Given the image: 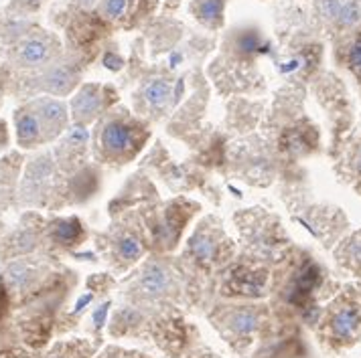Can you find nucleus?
I'll return each mask as SVG.
<instances>
[{
  "mask_svg": "<svg viewBox=\"0 0 361 358\" xmlns=\"http://www.w3.org/2000/svg\"><path fill=\"white\" fill-rule=\"evenodd\" d=\"M258 324H260V320H258L256 312H252V309H238L230 316L231 330L238 334H252L254 330H258Z\"/></svg>",
  "mask_w": 361,
  "mask_h": 358,
  "instance_id": "11",
  "label": "nucleus"
},
{
  "mask_svg": "<svg viewBox=\"0 0 361 358\" xmlns=\"http://www.w3.org/2000/svg\"><path fill=\"white\" fill-rule=\"evenodd\" d=\"M126 4H128V0H104V13L112 18L122 17L126 11Z\"/></svg>",
  "mask_w": 361,
  "mask_h": 358,
  "instance_id": "22",
  "label": "nucleus"
},
{
  "mask_svg": "<svg viewBox=\"0 0 361 358\" xmlns=\"http://www.w3.org/2000/svg\"><path fill=\"white\" fill-rule=\"evenodd\" d=\"M325 330L335 346H347L357 340L361 334L360 304L355 300H339L329 312Z\"/></svg>",
  "mask_w": 361,
  "mask_h": 358,
  "instance_id": "1",
  "label": "nucleus"
},
{
  "mask_svg": "<svg viewBox=\"0 0 361 358\" xmlns=\"http://www.w3.org/2000/svg\"><path fill=\"white\" fill-rule=\"evenodd\" d=\"M118 253L126 261L138 260L142 255V245H140V241L136 237L126 235V237L118 239Z\"/></svg>",
  "mask_w": 361,
  "mask_h": 358,
  "instance_id": "19",
  "label": "nucleus"
},
{
  "mask_svg": "<svg viewBox=\"0 0 361 358\" xmlns=\"http://www.w3.org/2000/svg\"><path fill=\"white\" fill-rule=\"evenodd\" d=\"M343 2L345 0H314V11H317V15L323 18L325 23H333L335 25Z\"/></svg>",
  "mask_w": 361,
  "mask_h": 358,
  "instance_id": "18",
  "label": "nucleus"
},
{
  "mask_svg": "<svg viewBox=\"0 0 361 358\" xmlns=\"http://www.w3.org/2000/svg\"><path fill=\"white\" fill-rule=\"evenodd\" d=\"M240 49L246 51V53H254V51H260V39L256 33H246L240 39Z\"/></svg>",
  "mask_w": 361,
  "mask_h": 358,
  "instance_id": "23",
  "label": "nucleus"
},
{
  "mask_svg": "<svg viewBox=\"0 0 361 358\" xmlns=\"http://www.w3.org/2000/svg\"><path fill=\"white\" fill-rule=\"evenodd\" d=\"M37 115L41 120L43 130H51V136L63 130L67 122L66 106L57 99H41L37 101Z\"/></svg>",
  "mask_w": 361,
  "mask_h": 358,
  "instance_id": "2",
  "label": "nucleus"
},
{
  "mask_svg": "<svg viewBox=\"0 0 361 358\" xmlns=\"http://www.w3.org/2000/svg\"><path fill=\"white\" fill-rule=\"evenodd\" d=\"M2 312H4V298H2V293H0V316H2Z\"/></svg>",
  "mask_w": 361,
  "mask_h": 358,
  "instance_id": "29",
  "label": "nucleus"
},
{
  "mask_svg": "<svg viewBox=\"0 0 361 358\" xmlns=\"http://www.w3.org/2000/svg\"><path fill=\"white\" fill-rule=\"evenodd\" d=\"M335 257L345 269L361 277V229L341 241V245L335 251Z\"/></svg>",
  "mask_w": 361,
  "mask_h": 358,
  "instance_id": "5",
  "label": "nucleus"
},
{
  "mask_svg": "<svg viewBox=\"0 0 361 358\" xmlns=\"http://www.w3.org/2000/svg\"><path fill=\"white\" fill-rule=\"evenodd\" d=\"M35 247V237L31 233H18L13 237V249L15 253H27Z\"/></svg>",
  "mask_w": 361,
  "mask_h": 358,
  "instance_id": "21",
  "label": "nucleus"
},
{
  "mask_svg": "<svg viewBox=\"0 0 361 358\" xmlns=\"http://www.w3.org/2000/svg\"><path fill=\"white\" fill-rule=\"evenodd\" d=\"M18 61L25 67L43 65L51 57V45L49 41L41 39V37H31L25 39L17 49Z\"/></svg>",
  "mask_w": 361,
  "mask_h": 358,
  "instance_id": "3",
  "label": "nucleus"
},
{
  "mask_svg": "<svg viewBox=\"0 0 361 358\" xmlns=\"http://www.w3.org/2000/svg\"><path fill=\"white\" fill-rule=\"evenodd\" d=\"M33 277V269L25 261H15L6 267V279L15 288H25Z\"/></svg>",
  "mask_w": 361,
  "mask_h": 358,
  "instance_id": "14",
  "label": "nucleus"
},
{
  "mask_svg": "<svg viewBox=\"0 0 361 358\" xmlns=\"http://www.w3.org/2000/svg\"><path fill=\"white\" fill-rule=\"evenodd\" d=\"M102 61H104V65L108 67L110 71H118V69H122V65H124V63H122V59H120V57H116L114 53H106Z\"/></svg>",
  "mask_w": 361,
  "mask_h": 358,
  "instance_id": "24",
  "label": "nucleus"
},
{
  "mask_svg": "<svg viewBox=\"0 0 361 358\" xmlns=\"http://www.w3.org/2000/svg\"><path fill=\"white\" fill-rule=\"evenodd\" d=\"M90 300H92V295L87 293L85 298H82V300L78 302V306H75V312H80V309H83V306H87V304H90Z\"/></svg>",
  "mask_w": 361,
  "mask_h": 358,
  "instance_id": "27",
  "label": "nucleus"
},
{
  "mask_svg": "<svg viewBox=\"0 0 361 358\" xmlns=\"http://www.w3.org/2000/svg\"><path fill=\"white\" fill-rule=\"evenodd\" d=\"M345 168H347V174L353 180V184L361 191V138L351 146V152L347 156Z\"/></svg>",
  "mask_w": 361,
  "mask_h": 358,
  "instance_id": "16",
  "label": "nucleus"
},
{
  "mask_svg": "<svg viewBox=\"0 0 361 358\" xmlns=\"http://www.w3.org/2000/svg\"><path fill=\"white\" fill-rule=\"evenodd\" d=\"M140 286L148 295H161L171 286V276L159 263H148L145 274L140 277Z\"/></svg>",
  "mask_w": 361,
  "mask_h": 358,
  "instance_id": "7",
  "label": "nucleus"
},
{
  "mask_svg": "<svg viewBox=\"0 0 361 358\" xmlns=\"http://www.w3.org/2000/svg\"><path fill=\"white\" fill-rule=\"evenodd\" d=\"M71 138H73L75 142H85V140H87V132H85V128L75 126V128L71 130Z\"/></svg>",
  "mask_w": 361,
  "mask_h": 358,
  "instance_id": "26",
  "label": "nucleus"
},
{
  "mask_svg": "<svg viewBox=\"0 0 361 358\" xmlns=\"http://www.w3.org/2000/svg\"><path fill=\"white\" fill-rule=\"evenodd\" d=\"M108 308H110V304H104V306H99V309L94 312V324L98 326H104L106 322V316H108Z\"/></svg>",
  "mask_w": 361,
  "mask_h": 358,
  "instance_id": "25",
  "label": "nucleus"
},
{
  "mask_svg": "<svg viewBox=\"0 0 361 358\" xmlns=\"http://www.w3.org/2000/svg\"><path fill=\"white\" fill-rule=\"evenodd\" d=\"M361 20V4L360 0H345L341 4V11L337 15L335 25L341 29H353L355 25H360Z\"/></svg>",
  "mask_w": 361,
  "mask_h": 358,
  "instance_id": "12",
  "label": "nucleus"
},
{
  "mask_svg": "<svg viewBox=\"0 0 361 358\" xmlns=\"http://www.w3.org/2000/svg\"><path fill=\"white\" fill-rule=\"evenodd\" d=\"M82 237V225L78 219H61L53 225V239L61 245L75 243Z\"/></svg>",
  "mask_w": 361,
  "mask_h": 358,
  "instance_id": "10",
  "label": "nucleus"
},
{
  "mask_svg": "<svg viewBox=\"0 0 361 358\" xmlns=\"http://www.w3.org/2000/svg\"><path fill=\"white\" fill-rule=\"evenodd\" d=\"M221 13H224V0H201V4H199V17L205 23L219 20Z\"/></svg>",
  "mask_w": 361,
  "mask_h": 358,
  "instance_id": "20",
  "label": "nucleus"
},
{
  "mask_svg": "<svg viewBox=\"0 0 361 358\" xmlns=\"http://www.w3.org/2000/svg\"><path fill=\"white\" fill-rule=\"evenodd\" d=\"M179 59H180V55H179V53H175V55L171 57V65L175 67V63H179Z\"/></svg>",
  "mask_w": 361,
  "mask_h": 358,
  "instance_id": "28",
  "label": "nucleus"
},
{
  "mask_svg": "<svg viewBox=\"0 0 361 358\" xmlns=\"http://www.w3.org/2000/svg\"><path fill=\"white\" fill-rule=\"evenodd\" d=\"M41 85L51 94H66L73 85V73L66 67H51L49 71L41 77Z\"/></svg>",
  "mask_w": 361,
  "mask_h": 358,
  "instance_id": "9",
  "label": "nucleus"
},
{
  "mask_svg": "<svg viewBox=\"0 0 361 358\" xmlns=\"http://www.w3.org/2000/svg\"><path fill=\"white\" fill-rule=\"evenodd\" d=\"M191 251L199 261H212L215 253V243L214 239L205 233H199L191 239Z\"/></svg>",
  "mask_w": 361,
  "mask_h": 358,
  "instance_id": "15",
  "label": "nucleus"
},
{
  "mask_svg": "<svg viewBox=\"0 0 361 358\" xmlns=\"http://www.w3.org/2000/svg\"><path fill=\"white\" fill-rule=\"evenodd\" d=\"M171 94H173V89H171V85L163 79H154L152 83H148L147 89H145V98L150 106H154V108H161L164 106L169 98H171Z\"/></svg>",
  "mask_w": 361,
  "mask_h": 358,
  "instance_id": "13",
  "label": "nucleus"
},
{
  "mask_svg": "<svg viewBox=\"0 0 361 358\" xmlns=\"http://www.w3.org/2000/svg\"><path fill=\"white\" fill-rule=\"evenodd\" d=\"M99 108H102V96H99V89L96 85H85L71 101V112L78 122H85V120L94 117L98 114Z\"/></svg>",
  "mask_w": 361,
  "mask_h": 358,
  "instance_id": "4",
  "label": "nucleus"
},
{
  "mask_svg": "<svg viewBox=\"0 0 361 358\" xmlns=\"http://www.w3.org/2000/svg\"><path fill=\"white\" fill-rule=\"evenodd\" d=\"M345 61H347V67L349 71L355 75V79L361 82V34H357L351 45L347 47V53H345Z\"/></svg>",
  "mask_w": 361,
  "mask_h": 358,
  "instance_id": "17",
  "label": "nucleus"
},
{
  "mask_svg": "<svg viewBox=\"0 0 361 358\" xmlns=\"http://www.w3.org/2000/svg\"><path fill=\"white\" fill-rule=\"evenodd\" d=\"M17 126V140L20 146H33L43 138V126L35 112H17L15 115Z\"/></svg>",
  "mask_w": 361,
  "mask_h": 358,
  "instance_id": "6",
  "label": "nucleus"
},
{
  "mask_svg": "<svg viewBox=\"0 0 361 358\" xmlns=\"http://www.w3.org/2000/svg\"><path fill=\"white\" fill-rule=\"evenodd\" d=\"M102 142H104V148L114 152V154H120L124 150L130 148L132 142V134L128 126L120 124V122H112L104 128V134H102Z\"/></svg>",
  "mask_w": 361,
  "mask_h": 358,
  "instance_id": "8",
  "label": "nucleus"
}]
</instances>
